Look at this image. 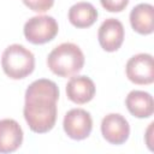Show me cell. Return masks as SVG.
<instances>
[{
	"instance_id": "cell-4",
	"label": "cell",
	"mask_w": 154,
	"mask_h": 154,
	"mask_svg": "<svg viewBox=\"0 0 154 154\" xmlns=\"http://www.w3.org/2000/svg\"><path fill=\"white\" fill-rule=\"evenodd\" d=\"M57 20L51 16H35L24 24L23 32L25 38L32 45H43L52 41L58 34Z\"/></svg>"
},
{
	"instance_id": "cell-15",
	"label": "cell",
	"mask_w": 154,
	"mask_h": 154,
	"mask_svg": "<svg viewBox=\"0 0 154 154\" xmlns=\"http://www.w3.org/2000/svg\"><path fill=\"white\" fill-rule=\"evenodd\" d=\"M101 6L108 12H122L129 4V0H100Z\"/></svg>"
},
{
	"instance_id": "cell-8",
	"label": "cell",
	"mask_w": 154,
	"mask_h": 154,
	"mask_svg": "<svg viewBox=\"0 0 154 154\" xmlns=\"http://www.w3.org/2000/svg\"><path fill=\"white\" fill-rule=\"evenodd\" d=\"M97 38L101 48L106 52H116L124 41V26L117 18H107L97 30Z\"/></svg>"
},
{
	"instance_id": "cell-13",
	"label": "cell",
	"mask_w": 154,
	"mask_h": 154,
	"mask_svg": "<svg viewBox=\"0 0 154 154\" xmlns=\"http://www.w3.org/2000/svg\"><path fill=\"white\" fill-rule=\"evenodd\" d=\"M69 20L76 28H89L97 19V10L90 4L85 1L77 2L72 5L69 10Z\"/></svg>"
},
{
	"instance_id": "cell-14",
	"label": "cell",
	"mask_w": 154,
	"mask_h": 154,
	"mask_svg": "<svg viewBox=\"0 0 154 154\" xmlns=\"http://www.w3.org/2000/svg\"><path fill=\"white\" fill-rule=\"evenodd\" d=\"M23 2L26 7L37 13H45L54 5V0H23Z\"/></svg>"
},
{
	"instance_id": "cell-3",
	"label": "cell",
	"mask_w": 154,
	"mask_h": 154,
	"mask_svg": "<svg viewBox=\"0 0 154 154\" xmlns=\"http://www.w3.org/2000/svg\"><path fill=\"white\" fill-rule=\"evenodd\" d=\"M1 66L7 77L22 79L34 71L35 57L24 46L13 43L5 48L1 55Z\"/></svg>"
},
{
	"instance_id": "cell-7",
	"label": "cell",
	"mask_w": 154,
	"mask_h": 154,
	"mask_svg": "<svg viewBox=\"0 0 154 154\" xmlns=\"http://www.w3.org/2000/svg\"><path fill=\"white\" fill-rule=\"evenodd\" d=\"M101 134L111 144H123L130 135V125L124 116L119 113H109L101 122Z\"/></svg>"
},
{
	"instance_id": "cell-12",
	"label": "cell",
	"mask_w": 154,
	"mask_h": 154,
	"mask_svg": "<svg viewBox=\"0 0 154 154\" xmlns=\"http://www.w3.org/2000/svg\"><path fill=\"white\" fill-rule=\"evenodd\" d=\"M130 24L141 35H149L154 30V7L150 4H138L130 12Z\"/></svg>"
},
{
	"instance_id": "cell-1",
	"label": "cell",
	"mask_w": 154,
	"mask_h": 154,
	"mask_svg": "<svg viewBox=\"0 0 154 154\" xmlns=\"http://www.w3.org/2000/svg\"><path fill=\"white\" fill-rule=\"evenodd\" d=\"M24 99L23 114L30 130L36 134L51 131L57 122L58 85L47 78L36 79L26 88Z\"/></svg>"
},
{
	"instance_id": "cell-10",
	"label": "cell",
	"mask_w": 154,
	"mask_h": 154,
	"mask_svg": "<svg viewBox=\"0 0 154 154\" xmlns=\"http://www.w3.org/2000/svg\"><path fill=\"white\" fill-rule=\"evenodd\" d=\"M66 95L75 103L83 105L93 100L95 95V84L87 76H75L66 84Z\"/></svg>"
},
{
	"instance_id": "cell-6",
	"label": "cell",
	"mask_w": 154,
	"mask_h": 154,
	"mask_svg": "<svg viewBox=\"0 0 154 154\" xmlns=\"http://www.w3.org/2000/svg\"><path fill=\"white\" fill-rule=\"evenodd\" d=\"M126 77L135 84H150L154 82L153 57L148 53H138L131 57L125 66Z\"/></svg>"
},
{
	"instance_id": "cell-9",
	"label": "cell",
	"mask_w": 154,
	"mask_h": 154,
	"mask_svg": "<svg viewBox=\"0 0 154 154\" xmlns=\"http://www.w3.org/2000/svg\"><path fill=\"white\" fill-rule=\"evenodd\" d=\"M23 142V130L14 119L0 120V153H13Z\"/></svg>"
},
{
	"instance_id": "cell-11",
	"label": "cell",
	"mask_w": 154,
	"mask_h": 154,
	"mask_svg": "<svg viewBox=\"0 0 154 154\" xmlns=\"http://www.w3.org/2000/svg\"><path fill=\"white\" fill-rule=\"evenodd\" d=\"M125 105L136 118H148L154 112L153 96L143 90H131L125 99Z\"/></svg>"
},
{
	"instance_id": "cell-2",
	"label": "cell",
	"mask_w": 154,
	"mask_h": 154,
	"mask_svg": "<svg viewBox=\"0 0 154 154\" xmlns=\"http://www.w3.org/2000/svg\"><path fill=\"white\" fill-rule=\"evenodd\" d=\"M49 70L59 77H71L78 73L84 65V54L72 42H64L51 51L47 57Z\"/></svg>"
},
{
	"instance_id": "cell-5",
	"label": "cell",
	"mask_w": 154,
	"mask_h": 154,
	"mask_svg": "<svg viewBox=\"0 0 154 154\" xmlns=\"http://www.w3.org/2000/svg\"><path fill=\"white\" fill-rule=\"evenodd\" d=\"M63 128L70 138L76 141L84 140L90 135L93 129L91 116L83 108H72L65 114Z\"/></svg>"
}]
</instances>
